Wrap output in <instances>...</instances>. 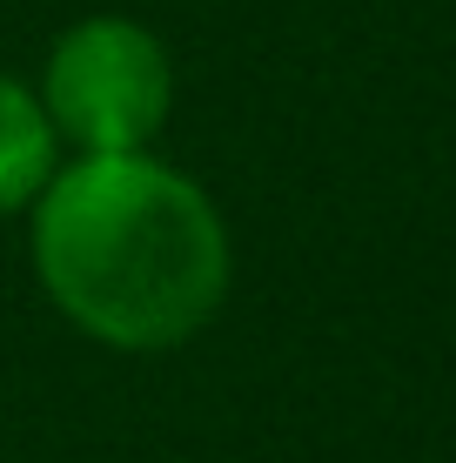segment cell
Returning <instances> with one entry per match:
<instances>
[{
  "label": "cell",
  "instance_id": "cell-3",
  "mask_svg": "<svg viewBox=\"0 0 456 463\" xmlns=\"http://www.w3.org/2000/svg\"><path fill=\"white\" fill-rule=\"evenodd\" d=\"M60 168V141L41 115V94L21 74H0V215H27V202Z\"/></svg>",
  "mask_w": 456,
  "mask_h": 463
},
{
  "label": "cell",
  "instance_id": "cell-1",
  "mask_svg": "<svg viewBox=\"0 0 456 463\" xmlns=\"http://www.w3.org/2000/svg\"><path fill=\"white\" fill-rule=\"evenodd\" d=\"M41 296L88 343L181 349L228 302V222L195 175L162 155H68L27 202Z\"/></svg>",
  "mask_w": 456,
  "mask_h": 463
},
{
  "label": "cell",
  "instance_id": "cell-2",
  "mask_svg": "<svg viewBox=\"0 0 456 463\" xmlns=\"http://www.w3.org/2000/svg\"><path fill=\"white\" fill-rule=\"evenodd\" d=\"M41 115L74 155H135L154 148L175 108V61L154 27L128 14H88L60 27L41 61Z\"/></svg>",
  "mask_w": 456,
  "mask_h": 463
}]
</instances>
